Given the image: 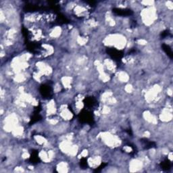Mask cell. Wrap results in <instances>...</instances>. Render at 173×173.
<instances>
[{"label": "cell", "mask_w": 173, "mask_h": 173, "mask_svg": "<svg viewBox=\"0 0 173 173\" xmlns=\"http://www.w3.org/2000/svg\"><path fill=\"white\" fill-rule=\"evenodd\" d=\"M161 167H162V169L164 170H169L170 168V161L168 160H166L165 161H164V162H162V164H161Z\"/></svg>", "instance_id": "obj_1"}, {"label": "cell", "mask_w": 173, "mask_h": 173, "mask_svg": "<svg viewBox=\"0 0 173 173\" xmlns=\"http://www.w3.org/2000/svg\"><path fill=\"white\" fill-rule=\"evenodd\" d=\"M163 48H164V50L167 53V54L169 55L170 58H172V56H173L172 50H171V49L170 48L169 46H168V45H163Z\"/></svg>", "instance_id": "obj_2"}]
</instances>
